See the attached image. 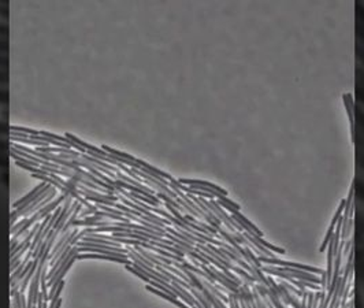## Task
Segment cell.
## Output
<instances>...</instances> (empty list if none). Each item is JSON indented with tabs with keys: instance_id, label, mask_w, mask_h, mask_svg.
Wrapping results in <instances>:
<instances>
[{
	"instance_id": "6da1fadb",
	"label": "cell",
	"mask_w": 364,
	"mask_h": 308,
	"mask_svg": "<svg viewBox=\"0 0 364 308\" xmlns=\"http://www.w3.org/2000/svg\"><path fill=\"white\" fill-rule=\"evenodd\" d=\"M260 260V263H264L266 266H278V267H291V269H299V270H304V272H310L312 274H323V270L321 269H316V267H312V266H304V265H299V263H293V262H287V260H281V259H277L275 256L274 257H269V256H259L257 257Z\"/></svg>"
},
{
	"instance_id": "7a4b0ae2",
	"label": "cell",
	"mask_w": 364,
	"mask_h": 308,
	"mask_svg": "<svg viewBox=\"0 0 364 308\" xmlns=\"http://www.w3.org/2000/svg\"><path fill=\"white\" fill-rule=\"evenodd\" d=\"M77 259L78 260H82V259H105V260H111V262H117V263H121V265H125L132 266V262L129 259H122L119 256H112V255H105V254H80L77 255Z\"/></svg>"
},
{
	"instance_id": "3957f363",
	"label": "cell",
	"mask_w": 364,
	"mask_h": 308,
	"mask_svg": "<svg viewBox=\"0 0 364 308\" xmlns=\"http://www.w3.org/2000/svg\"><path fill=\"white\" fill-rule=\"evenodd\" d=\"M178 182L182 184V185H185V186H207V188H211V189L217 191L220 195L228 196V192L223 188H220V186L213 184V182L200 181V180H183V179L178 180Z\"/></svg>"
},
{
	"instance_id": "277c9868",
	"label": "cell",
	"mask_w": 364,
	"mask_h": 308,
	"mask_svg": "<svg viewBox=\"0 0 364 308\" xmlns=\"http://www.w3.org/2000/svg\"><path fill=\"white\" fill-rule=\"evenodd\" d=\"M75 245H77V247H93V248L107 250V251L119 253V254H129V251L127 248H122V247H111V245H103V244H97V243H92V241H78Z\"/></svg>"
},
{
	"instance_id": "5b68a950",
	"label": "cell",
	"mask_w": 364,
	"mask_h": 308,
	"mask_svg": "<svg viewBox=\"0 0 364 308\" xmlns=\"http://www.w3.org/2000/svg\"><path fill=\"white\" fill-rule=\"evenodd\" d=\"M102 149H103V151H106V152L109 154V155L119 156V158L127 159V161H130V162H134V161H136V158H133L132 155H128V154H125V152H122V151H117V149H114V148H111V147H107V145H103V147H102Z\"/></svg>"
},
{
	"instance_id": "8992f818",
	"label": "cell",
	"mask_w": 364,
	"mask_h": 308,
	"mask_svg": "<svg viewBox=\"0 0 364 308\" xmlns=\"http://www.w3.org/2000/svg\"><path fill=\"white\" fill-rule=\"evenodd\" d=\"M353 308H364L363 302L360 299V293L355 288V297H353Z\"/></svg>"
},
{
	"instance_id": "52a82bcc",
	"label": "cell",
	"mask_w": 364,
	"mask_h": 308,
	"mask_svg": "<svg viewBox=\"0 0 364 308\" xmlns=\"http://www.w3.org/2000/svg\"><path fill=\"white\" fill-rule=\"evenodd\" d=\"M356 11H358V18L362 19L364 22V6L363 4H360V3H358L356 4ZM364 25V23H363Z\"/></svg>"
},
{
	"instance_id": "ba28073f",
	"label": "cell",
	"mask_w": 364,
	"mask_h": 308,
	"mask_svg": "<svg viewBox=\"0 0 364 308\" xmlns=\"http://www.w3.org/2000/svg\"><path fill=\"white\" fill-rule=\"evenodd\" d=\"M356 55H358V56H359V58L363 60L364 63V50L362 48V46H360L359 43L356 44Z\"/></svg>"
},
{
	"instance_id": "9c48e42d",
	"label": "cell",
	"mask_w": 364,
	"mask_h": 308,
	"mask_svg": "<svg viewBox=\"0 0 364 308\" xmlns=\"http://www.w3.org/2000/svg\"><path fill=\"white\" fill-rule=\"evenodd\" d=\"M355 191H358V192H363V198H364V182H360L359 180L355 182Z\"/></svg>"
},
{
	"instance_id": "30bf717a",
	"label": "cell",
	"mask_w": 364,
	"mask_h": 308,
	"mask_svg": "<svg viewBox=\"0 0 364 308\" xmlns=\"http://www.w3.org/2000/svg\"><path fill=\"white\" fill-rule=\"evenodd\" d=\"M356 33H358L359 37H360V38L364 41V28L360 26V23H359V25H358V28H356Z\"/></svg>"
},
{
	"instance_id": "8fae6325",
	"label": "cell",
	"mask_w": 364,
	"mask_h": 308,
	"mask_svg": "<svg viewBox=\"0 0 364 308\" xmlns=\"http://www.w3.org/2000/svg\"><path fill=\"white\" fill-rule=\"evenodd\" d=\"M356 73H358V78H359V80H362V81H363V84H364V72H363V70H362V69H358V70H356Z\"/></svg>"
},
{
	"instance_id": "7c38bea8",
	"label": "cell",
	"mask_w": 364,
	"mask_h": 308,
	"mask_svg": "<svg viewBox=\"0 0 364 308\" xmlns=\"http://www.w3.org/2000/svg\"><path fill=\"white\" fill-rule=\"evenodd\" d=\"M360 162H362V164H363V167H364V155H363V156H362V158H360Z\"/></svg>"
}]
</instances>
